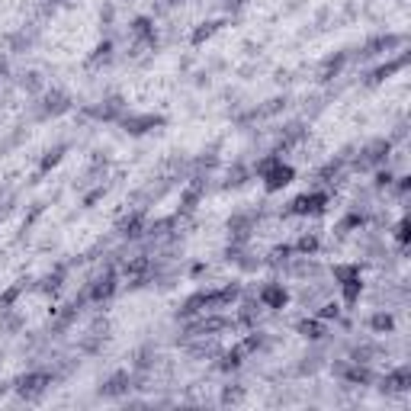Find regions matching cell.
Returning <instances> with one entry per match:
<instances>
[{
    "instance_id": "2",
    "label": "cell",
    "mask_w": 411,
    "mask_h": 411,
    "mask_svg": "<svg viewBox=\"0 0 411 411\" xmlns=\"http://www.w3.org/2000/svg\"><path fill=\"white\" fill-rule=\"evenodd\" d=\"M261 180H263V190H267V193H280V190H286L292 180H296V168H292V164H286V161L280 158L270 170H267V174H263Z\"/></svg>"
},
{
    "instance_id": "17",
    "label": "cell",
    "mask_w": 411,
    "mask_h": 411,
    "mask_svg": "<svg viewBox=\"0 0 411 411\" xmlns=\"http://www.w3.org/2000/svg\"><path fill=\"white\" fill-rule=\"evenodd\" d=\"M126 383H129V376H126V373L112 376V379H110V385H106L103 392H106V395H122V392H126V389H129V385H126Z\"/></svg>"
},
{
    "instance_id": "3",
    "label": "cell",
    "mask_w": 411,
    "mask_h": 411,
    "mask_svg": "<svg viewBox=\"0 0 411 411\" xmlns=\"http://www.w3.org/2000/svg\"><path fill=\"white\" fill-rule=\"evenodd\" d=\"M48 385H52V373H46V370H36V373H26L17 379V392L23 395V399H39V395L46 392Z\"/></svg>"
},
{
    "instance_id": "8",
    "label": "cell",
    "mask_w": 411,
    "mask_h": 411,
    "mask_svg": "<svg viewBox=\"0 0 411 411\" xmlns=\"http://www.w3.org/2000/svg\"><path fill=\"white\" fill-rule=\"evenodd\" d=\"M112 292H116V277H112V273H106V277H100V280L90 283V292H87V296H90V302H97V305H100V302L112 299Z\"/></svg>"
},
{
    "instance_id": "9",
    "label": "cell",
    "mask_w": 411,
    "mask_h": 411,
    "mask_svg": "<svg viewBox=\"0 0 411 411\" xmlns=\"http://www.w3.org/2000/svg\"><path fill=\"white\" fill-rule=\"evenodd\" d=\"M296 331H299L302 337H308V341H321V337H325V321H321L318 315L302 318L299 325H296Z\"/></svg>"
},
{
    "instance_id": "26",
    "label": "cell",
    "mask_w": 411,
    "mask_h": 411,
    "mask_svg": "<svg viewBox=\"0 0 411 411\" xmlns=\"http://www.w3.org/2000/svg\"><path fill=\"white\" fill-rule=\"evenodd\" d=\"M411 187V177H399V193H408Z\"/></svg>"
},
{
    "instance_id": "16",
    "label": "cell",
    "mask_w": 411,
    "mask_h": 411,
    "mask_svg": "<svg viewBox=\"0 0 411 411\" xmlns=\"http://www.w3.org/2000/svg\"><path fill=\"white\" fill-rule=\"evenodd\" d=\"M215 23H199L197 29H193V36H190V42H193V46H203L206 39H212V32H215Z\"/></svg>"
},
{
    "instance_id": "5",
    "label": "cell",
    "mask_w": 411,
    "mask_h": 411,
    "mask_svg": "<svg viewBox=\"0 0 411 411\" xmlns=\"http://www.w3.org/2000/svg\"><path fill=\"white\" fill-rule=\"evenodd\" d=\"M129 36L141 46H158V29H154V19L148 17H135L129 23Z\"/></svg>"
},
{
    "instance_id": "28",
    "label": "cell",
    "mask_w": 411,
    "mask_h": 411,
    "mask_svg": "<svg viewBox=\"0 0 411 411\" xmlns=\"http://www.w3.org/2000/svg\"><path fill=\"white\" fill-rule=\"evenodd\" d=\"M55 3H68V0H55Z\"/></svg>"
},
{
    "instance_id": "7",
    "label": "cell",
    "mask_w": 411,
    "mask_h": 411,
    "mask_svg": "<svg viewBox=\"0 0 411 411\" xmlns=\"http://www.w3.org/2000/svg\"><path fill=\"white\" fill-rule=\"evenodd\" d=\"M383 389L385 392H405V389H411V366H395L392 373L383 379Z\"/></svg>"
},
{
    "instance_id": "10",
    "label": "cell",
    "mask_w": 411,
    "mask_h": 411,
    "mask_svg": "<svg viewBox=\"0 0 411 411\" xmlns=\"http://www.w3.org/2000/svg\"><path fill=\"white\" fill-rule=\"evenodd\" d=\"M337 290H341V299H344V305H357V302H360V296H363V277H354V280L341 283Z\"/></svg>"
},
{
    "instance_id": "15",
    "label": "cell",
    "mask_w": 411,
    "mask_h": 411,
    "mask_svg": "<svg viewBox=\"0 0 411 411\" xmlns=\"http://www.w3.org/2000/svg\"><path fill=\"white\" fill-rule=\"evenodd\" d=\"M241 360H244V354H241V347H232V350H228V354H222V370L225 373H228V370H238V366H241Z\"/></svg>"
},
{
    "instance_id": "19",
    "label": "cell",
    "mask_w": 411,
    "mask_h": 411,
    "mask_svg": "<svg viewBox=\"0 0 411 411\" xmlns=\"http://www.w3.org/2000/svg\"><path fill=\"white\" fill-rule=\"evenodd\" d=\"M122 234H129V238H139L141 234V215H132L122 222Z\"/></svg>"
},
{
    "instance_id": "22",
    "label": "cell",
    "mask_w": 411,
    "mask_h": 411,
    "mask_svg": "<svg viewBox=\"0 0 411 411\" xmlns=\"http://www.w3.org/2000/svg\"><path fill=\"white\" fill-rule=\"evenodd\" d=\"M277 161H280V154H267V158H261L257 164H254V174H257V177H263V174H267V170H270Z\"/></svg>"
},
{
    "instance_id": "18",
    "label": "cell",
    "mask_w": 411,
    "mask_h": 411,
    "mask_svg": "<svg viewBox=\"0 0 411 411\" xmlns=\"http://www.w3.org/2000/svg\"><path fill=\"white\" fill-rule=\"evenodd\" d=\"M360 225H363V215H347V219H344V222H337V228H334V232L337 234H347V232H350V228H360Z\"/></svg>"
},
{
    "instance_id": "1",
    "label": "cell",
    "mask_w": 411,
    "mask_h": 411,
    "mask_svg": "<svg viewBox=\"0 0 411 411\" xmlns=\"http://www.w3.org/2000/svg\"><path fill=\"white\" fill-rule=\"evenodd\" d=\"M328 203H331V197H328L325 190H312V193H299V197L290 203V212L299 215V219H305V215H321L328 209Z\"/></svg>"
},
{
    "instance_id": "4",
    "label": "cell",
    "mask_w": 411,
    "mask_h": 411,
    "mask_svg": "<svg viewBox=\"0 0 411 411\" xmlns=\"http://www.w3.org/2000/svg\"><path fill=\"white\" fill-rule=\"evenodd\" d=\"M257 299H261L263 308H270V312H283V308L290 305V290H286L283 283H267V286L257 292Z\"/></svg>"
},
{
    "instance_id": "23",
    "label": "cell",
    "mask_w": 411,
    "mask_h": 411,
    "mask_svg": "<svg viewBox=\"0 0 411 411\" xmlns=\"http://www.w3.org/2000/svg\"><path fill=\"white\" fill-rule=\"evenodd\" d=\"M341 315V305H337V302H325V305L318 308V318H321V321H331V318H337Z\"/></svg>"
},
{
    "instance_id": "12",
    "label": "cell",
    "mask_w": 411,
    "mask_h": 411,
    "mask_svg": "<svg viewBox=\"0 0 411 411\" xmlns=\"http://www.w3.org/2000/svg\"><path fill=\"white\" fill-rule=\"evenodd\" d=\"M148 270H151V261L145 257V254H139V257L126 261V267H122V273H126L129 280H141V277H145Z\"/></svg>"
},
{
    "instance_id": "20",
    "label": "cell",
    "mask_w": 411,
    "mask_h": 411,
    "mask_svg": "<svg viewBox=\"0 0 411 411\" xmlns=\"http://www.w3.org/2000/svg\"><path fill=\"white\" fill-rule=\"evenodd\" d=\"M110 55H112V42H100V46L94 48L90 61H94V65H100V61H110Z\"/></svg>"
},
{
    "instance_id": "14",
    "label": "cell",
    "mask_w": 411,
    "mask_h": 411,
    "mask_svg": "<svg viewBox=\"0 0 411 411\" xmlns=\"http://www.w3.org/2000/svg\"><path fill=\"white\" fill-rule=\"evenodd\" d=\"M370 328H373V331H379V334H383V331H392L395 318L389 315V312H376V315L370 318Z\"/></svg>"
},
{
    "instance_id": "21",
    "label": "cell",
    "mask_w": 411,
    "mask_h": 411,
    "mask_svg": "<svg viewBox=\"0 0 411 411\" xmlns=\"http://www.w3.org/2000/svg\"><path fill=\"white\" fill-rule=\"evenodd\" d=\"M395 241H399V244L411 241V222H408V219H402V222L395 225Z\"/></svg>"
},
{
    "instance_id": "25",
    "label": "cell",
    "mask_w": 411,
    "mask_h": 411,
    "mask_svg": "<svg viewBox=\"0 0 411 411\" xmlns=\"http://www.w3.org/2000/svg\"><path fill=\"white\" fill-rule=\"evenodd\" d=\"M58 161H61V151H52L48 158H42V170H48V168H55Z\"/></svg>"
},
{
    "instance_id": "24",
    "label": "cell",
    "mask_w": 411,
    "mask_h": 411,
    "mask_svg": "<svg viewBox=\"0 0 411 411\" xmlns=\"http://www.w3.org/2000/svg\"><path fill=\"white\" fill-rule=\"evenodd\" d=\"M392 170H379V174H376V187H389V183H392Z\"/></svg>"
},
{
    "instance_id": "11",
    "label": "cell",
    "mask_w": 411,
    "mask_h": 411,
    "mask_svg": "<svg viewBox=\"0 0 411 411\" xmlns=\"http://www.w3.org/2000/svg\"><path fill=\"white\" fill-rule=\"evenodd\" d=\"M318 248H321V241H318V234H315V232H305V234H299V241L292 244V251H296V254H302V257H315V254H318Z\"/></svg>"
},
{
    "instance_id": "6",
    "label": "cell",
    "mask_w": 411,
    "mask_h": 411,
    "mask_svg": "<svg viewBox=\"0 0 411 411\" xmlns=\"http://www.w3.org/2000/svg\"><path fill=\"white\" fill-rule=\"evenodd\" d=\"M161 116H154V112H145V116H126L122 119V126H126V132H132V135H145V132L158 129L161 126Z\"/></svg>"
},
{
    "instance_id": "13",
    "label": "cell",
    "mask_w": 411,
    "mask_h": 411,
    "mask_svg": "<svg viewBox=\"0 0 411 411\" xmlns=\"http://www.w3.org/2000/svg\"><path fill=\"white\" fill-rule=\"evenodd\" d=\"M331 277H334V283L341 286V283L354 280V277H363V273H360V263H334V270H331Z\"/></svg>"
},
{
    "instance_id": "27",
    "label": "cell",
    "mask_w": 411,
    "mask_h": 411,
    "mask_svg": "<svg viewBox=\"0 0 411 411\" xmlns=\"http://www.w3.org/2000/svg\"><path fill=\"white\" fill-rule=\"evenodd\" d=\"M168 3H183V0H168Z\"/></svg>"
}]
</instances>
